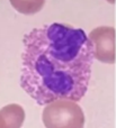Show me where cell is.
I'll list each match as a JSON object with an SVG mask.
<instances>
[{"label": "cell", "instance_id": "cell-1", "mask_svg": "<svg viewBox=\"0 0 116 128\" xmlns=\"http://www.w3.org/2000/svg\"><path fill=\"white\" fill-rule=\"evenodd\" d=\"M20 86L40 106L55 100L80 101L88 91L92 46L81 28L52 22L25 35Z\"/></svg>", "mask_w": 116, "mask_h": 128}, {"label": "cell", "instance_id": "cell-2", "mask_svg": "<svg viewBox=\"0 0 116 128\" xmlns=\"http://www.w3.org/2000/svg\"><path fill=\"white\" fill-rule=\"evenodd\" d=\"M42 120L45 128H83L86 119L76 101L61 99L45 104Z\"/></svg>", "mask_w": 116, "mask_h": 128}, {"label": "cell", "instance_id": "cell-3", "mask_svg": "<svg viewBox=\"0 0 116 128\" xmlns=\"http://www.w3.org/2000/svg\"><path fill=\"white\" fill-rule=\"evenodd\" d=\"M92 46L94 58L99 62L115 63V28L110 26H99L88 35Z\"/></svg>", "mask_w": 116, "mask_h": 128}, {"label": "cell", "instance_id": "cell-4", "mask_svg": "<svg viewBox=\"0 0 116 128\" xmlns=\"http://www.w3.org/2000/svg\"><path fill=\"white\" fill-rule=\"evenodd\" d=\"M25 120V110L20 104H10L0 109V128H20Z\"/></svg>", "mask_w": 116, "mask_h": 128}, {"label": "cell", "instance_id": "cell-5", "mask_svg": "<svg viewBox=\"0 0 116 128\" xmlns=\"http://www.w3.org/2000/svg\"><path fill=\"white\" fill-rule=\"evenodd\" d=\"M15 10L23 15H33L44 7L45 0H9Z\"/></svg>", "mask_w": 116, "mask_h": 128}]
</instances>
